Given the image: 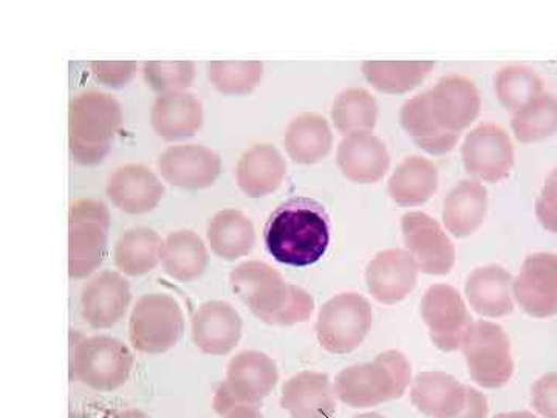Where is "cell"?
I'll return each instance as SVG.
<instances>
[{"label": "cell", "instance_id": "6da1fadb", "mask_svg": "<svg viewBox=\"0 0 557 418\" xmlns=\"http://www.w3.org/2000/svg\"><path fill=\"white\" fill-rule=\"evenodd\" d=\"M230 284L237 298L265 324L288 328L309 321L313 315V296L289 284L269 263L259 260L240 263L231 271Z\"/></svg>", "mask_w": 557, "mask_h": 418}, {"label": "cell", "instance_id": "7a4b0ae2", "mask_svg": "<svg viewBox=\"0 0 557 418\" xmlns=\"http://www.w3.org/2000/svg\"><path fill=\"white\" fill-rule=\"evenodd\" d=\"M329 244V216L313 200H288L271 214L265 226V247L284 266H313L324 258Z\"/></svg>", "mask_w": 557, "mask_h": 418}, {"label": "cell", "instance_id": "3957f363", "mask_svg": "<svg viewBox=\"0 0 557 418\" xmlns=\"http://www.w3.org/2000/svg\"><path fill=\"white\" fill-rule=\"evenodd\" d=\"M123 123L120 102L112 95L89 90L76 95L69 108V149L81 167L102 163Z\"/></svg>", "mask_w": 557, "mask_h": 418}, {"label": "cell", "instance_id": "277c9868", "mask_svg": "<svg viewBox=\"0 0 557 418\" xmlns=\"http://www.w3.org/2000/svg\"><path fill=\"white\" fill-rule=\"evenodd\" d=\"M412 384V368L399 351H386L373 361L350 366L336 376L335 394L354 409L375 408L401 398Z\"/></svg>", "mask_w": 557, "mask_h": 418}, {"label": "cell", "instance_id": "5b68a950", "mask_svg": "<svg viewBox=\"0 0 557 418\" xmlns=\"http://www.w3.org/2000/svg\"><path fill=\"white\" fill-rule=\"evenodd\" d=\"M278 381L276 361L259 351H244L231 359L225 380L215 391L212 408L225 417L237 406L258 408Z\"/></svg>", "mask_w": 557, "mask_h": 418}, {"label": "cell", "instance_id": "8992f818", "mask_svg": "<svg viewBox=\"0 0 557 418\" xmlns=\"http://www.w3.org/2000/svg\"><path fill=\"white\" fill-rule=\"evenodd\" d=\"M134 362V354L123 341L97 335L75 343L70 369L84 386L98 392H113L126 384Z\"/></svg>", "mask_w": 557, "mask_h": 418}, {"label": "cell", "instance_id": "52a82bcc", "mask_svg": "<svg viewBox=\"0 0 557 418\" xmlns=\"http://www.w3.org/2000/svg\"><path fill=\"white\" fill-rule=\"evenodd\" d=\"M109 209L100 200L73 201L69 212V274L84 279L100 269L108 255Z\"/></svg>", "mask_w": 557, "mask_h": 418}, {"label": "cell", "instance_id": "ba28073f", "mask_svg": "<svg viewBox=\"0 0 557 418\" xmlns=\"http://www.w3.org/2000/svg\"><path fill=\"white\" fill-rule=\"evenodd\" d=\"M185 333V315L177 299L164 293L141 296L132 309L129 341L146 355H161L177 346Z\"/></svg>", "mask_w": 557, "mask_h": 418}, {"label": "cell", "instance_id": "9c48e42d", "mask_svg": "<svg viewBox=\"0 0 557 418\" xmlns=\"http://www.w3.org/2000/svg\"><path fill=\"white\" fill-rule=\"evenodd\" d=\"M461 352L467 359L469 377L483 389L505 386L515 373L511 341L496 322L480 321L469 325Z\"/></svg>", "mask_w": 557, "mask_h": 418}, {"label": "cell", "instance_id": "30bf717a", "mask_svg": "<svg viewBox=\"0 0 557 418\" xmlns=\"http://www.w3.org/2000/svg\"><path fill=\"white\" fill-rule=\"evenodd\" d=\"M373 324L372 306L358 293H341L319 310L317 336L322 348L335 355L357 351Z\"/></svg>", "mask_w": 557, "mask_h": 418}, {"label": "cell", "instance_id": "8fae6325", "mask_svg": "<svg viewBox=\"0 0 557 418\" xmlns=\"http://www.w3.org/2000/svg\"><path fill=\"white\" fill-rule=\"evenodd\" d=\"M420 307L434 346L442 352L461 348L469 325L474 321L460 292L453 285H432L424 293Z\"/></svg>", "mask_w": 557, "mask_h": 418}, {"label": "cell", "instance_id": "7c38bea8", "mask_svg": "<svg viewBox=\"0 0 557 418\" xmlns=\"http://www.w3.org/2000/svg\"><path fill=\"white\" fill-rule=\"evenodd\" d=\"M403 241L421 273L445 276L456 266L457 253L446 230L424 212H408L401 219Z\"/></svg>", "mask_w": 557, "mask_h": 418}, {"label": "cell", "instance_id": "4fadbf2b", "mask_svg": "<svg viewBox=\"0 0 557 418\" xmlns=\"http://www.w3.org/2000/svg\"><path fill=\"white\" fill-rule=\"evenodd\" d=\"M461 159L472 177L498 183L511 174L516 160L515 145L507 131L497 124H480L465 139Z\"/></svg>", "mask_w": 557, "mask_h": 418}, {"label": "cell", "instance_id": "5bb4252c", "mask_svg": "<svg viewBox=\"0 0 557 418\" xmlns=\"http://www.w3.org/2000/svg\"><path fill=\"white\" fill-rule=\"evenodd\" d=\"M512 296L531 318L548 319L557 315V255L533 253L523 260L512 281Z\"/></svg>", "mask_w": 557, "mask_h": 418}, {"label": "cell", "instance_id": "9a60e30c", "mask_svg": "<svg viewBox=\"0 0 557 418\" xmlns=\"http://www.w3.org/2000/svg\"><path fill=\"white\" fill-rule=\"evenodd\" d=\"M424 98L435 123L457 137L478 120L482 108L478 87L465 76H445L434 89L424 91Z\"/></svg>", "mask_w": 557, "mask_h": 418}, {"label": "cell", "instance_id": "2e32d148", "mask_svg": "<svg viewBox=\"0 0 557 418\" xmlns=\"http://www.w3.org/2000/svg\"><path fill=\"white\" fill-rule=\"evenodd\" d=\"M157 168L164 182L180 189L199 190L214 185L222 160L214 150L201 145L171 146L161 152Z\"/></svg>", "mask_w": 557, "mask_h": 418}, {"label": "cell", "instance_id": "e0dca14e", "mask_svg": "<svg viewBox=\"0 0 557 418\" xmlns=\"http://www.w3.org/2000/svg\"><path fill=\"white\" fill-rule=\"evenodd\" d=\"M418 273L420 269L408 249H384L370 260L366 269V284L379 303L395 306L413 292Z\"/></svg>", "mask_w": 557, "mask_h": 418}, {"label": "cell", "instance_id": "ac0fdd59", "mask_svg": "<svg viewBox=\"0 0 557 418\" xmlns=\"http://www.w3.org/2000/svg\"><path fill=\"white\" fill-rule=\"evenodd\" d=\"M132 300L127 279L116 271H102L81 293V315L94 329H110L126 317Z\"/></svg>", "mask_w": 557, "mask_h": 418}, {"label": "cell", "instance_id": "d6986e66", "mask_svg": "<svg viewBox=\"0 0 557 418\" xmlns=\"http://www.w3.org/2000/svg\"><path fill=\"white\" fill-rule=\"evenodd\" d=\"M244 321L239 311L225 300L201 304L193 317V341L201 354L228 355L239 346Z\"/></svg>", "mask_w": 557, "mask_h": 418}, {"label": "cell", "instance_id": "ffe728a7", "mask_svg": "<svg viewBox=\"0 0 557 418\" xmlns=\"http://www.w3.org/2000/svg\"><path fill=\"white\" fill-rule=\"evenodd\" d=\"M109 200L127 214H146L159 207L164 186L145 164H124L110 174L106 186Z\"/></svg>", "mask_w": 557, "mask_h": 418}, {"label": "cell", "instance_id": "44dd1931", "mask_svg": "<svg viewBox=\"0 0 557 418\" xmlns=\"http://www.w3.org/2000/svg\"><path fill=\"white\" fill-rule=\"evenodd\" d=\"M281 408L289 418H332L336 413L335 386L327 373L304 370L285 381Z\"/></svg>", "mask_w": 557, "mask_h": 418}, {"label": "cell", "instance_id": "7402d4cb", "mask_svg": "<svg viewBox=\"0 0 557 418\" xmlns=\"http://www.w3.org/2000/svg\"><path fill=\"white\" fill-rule=\"evenodd\" d=\"M469 386L445 372H421L410 384V402L423 416L457 418L467 408Z\"/></svg>", "mask_w": 557, "mask_h": 418}, {"label": "cell", "instance_id": "603a6c76", "mask_svg": "<svg viewBox=\"0 0 557 418\" xmlns=\"http://www.w3.org/2000/svg\"><path fill=\"white\" fill-rule=\"evenodd\" d=\"M336 160L344 177L359 185L380 182L391 168L386 145L372 132L344 137L339 143Z\"/></svg>", "mask_w": 557, "mask_h": 418}, {"label": "cell", "instance_id": "cb8c5ba5", "mask_svg": "<svg viewBox=\"0 0 557 418\" xmlns=\"http://www.w3.org/2000/svg\"><path fill=\"white\" fill-rule=\"evenodd\" d=\"M287 175V161L273 145H255L245 150L236 168L237 185L251 199L276 193Z\"/></svg>", "mask_w": 557, "mask_h": 418}, {"label": "cell", "instance_id": "d4e9b609", "mask_svg": "<svg viewBox=\"0 0 557 418\" xmlns=\"http://www.w3.org/2000/svg\"><path fill=\"white\" fill-rule=\"evenodd\" d=\"M512 279L504 267L486 266L468 276L465 295L475 314L483 318H504L515 310Z\"/></svg>", "mask_w": 557, "mask_h": 418}, {"label": "cell", "instance_id": "484cf974", "mask_svg": "<svg viewBox=\"0 0 557 418\" xmlns=\"http://www.w3.org/2000/svg\"><path fill=\"white\" fill-rule=\"evenodd\" d=\"M150 124L159 137L180 142L194 137L203 126V104L196 95H160L150 110Z\"/></svg>", "mask_w": 557, "mask_h": 418}, {"label": "cell", "instance_id": "4316f807", "mask_svg": "<svg viewBox=\"0 0 557 418\" xmlns=\"http://www.w3.org/2000/svg\"><path fill=\"white\" fill-rule=\"evenodd\" d=\"M487 190L478 180H463L450 190L443 205L446 231L458 239L472 236L485 222Z\"/></svg>", "mask_w": 557, "mask_h": 418}, {"label": "cell", "instance_id": "83f0119b", "mask_svg": "<svg viewBox=\"0 0 557 418\" xmlns=\"http://www.w3.org/2000/svg\"><path fill=\"white\" fill-rule=\"evenodd\" d=\"M208 245L218 258L237 260L248 256L256 245L251 219L239 209H222L208 223Z\"/></svg>", "mask_w": 557, "mask_h": 418}, {"label": "cell", "instance_id": "f1b7e54d", "mask_svg": "<svg viewBox=\"0 0 557 418\" xmlns=\"http://www.w3.org/2000/svg\"><path fill=\"white\" fill-rule=\"evenodd\" d=\"M284 145L289 159L295 163L317 164L332 150V127L329 121L318 113H302L288 124Z\"/></svg>", "mask_w": 557, "mask_h": 418}, {"label": "cell", "instance_id": "f546056e", "mask_svg": "<svg viewBox=\"0 0 557 418\" xmlns=\"http://www.w3.org/2000/svg\"><path fill=\"white\" fill-rule=\"evenodd\" d=\"M438 188V171L423 157H409L398 164L388 180V196L401 207H420L432 199Z\"/></svg>", "mask_w": 557, "mask_h": 418}, {"label": "cell", "instance_id": "4dcf8cb0", "mask_svg": "<svg viewBox=\"0 0 557 418\" xmlns=\"http://www.w3.org/2000/svg\"><path fill=\"white\" fill-rule=\"evenodd\" d=\"M207 245L190 230L172 231L161 248V266L172 279L193 282L208 269Z\"/></svg>", "mask_w": 557, "mask_h": 418}, {"label": "cell", "instance_id": "1f68e13d", "mask_svg": "<svg viewBox=\"0 0 557 418\" xmlns=\"http://www.w3.org/2000/svg\"><path fill=\"white\" fill-rule=\"evenodd\" d=\"M163 239L148 226H135L121 234L113 249L116 269L127 276H143L161 262Z\"/></svg>", "mask_w": 557, "mask_h": 418}, {"label": "cell", "instance_id": "d6a6232c", "mask_svg": "<svg viewBox=\"0 0 557 418\" xmlns=\"http://www.w3.org/2000/svg\"><path fill=\"white\" fill-rule=\"evenodd\" d=\"M399 123L418 148L432 153V156H443V153L450 152V150L456 149L458 139H460L457 135H450L443 131L435 123L431 113H429L424 91L405 102L401 112H399Z\"/></svg>", "mask_w": 557, "mask_h": 418}, {"label": "cell", "instance_id": "836d02e7", "mask_svg": "<svg viewBox=\"0 0 557 418\" xmlns=\"http://www.w3.org/2000/svg\"><path fill=\"white\" fill-rule=\"evenodd\" d=\"M434 67L435 62L432 61L362 62V73L368 83L386 95H405L417 89Z\"/></svg>", "mask_w": 557, "mask_h": 418}, {"label": "cell", "instance_id": "e575fe53", "mask_svg": "<svg viewBox=\"0 0 557 418\" xmlns=\"http://www.w3.org/2000/svg\"><path fill=\"white\" fill-rule=\"evenodd\" d=\"M379 102L366 89L341 91L332 104V121L343 135L370 134L379 121Z\"/></svg>", "mask_w": 557, "mask_h": 418}, {"label": "cell", "instance_id": "d590c367", "mask_svg": "<svg viewBox=\"0 0 557 418\" xmlns=\"http://www.w3.org/2000/svg\"><path fill=\"white\" fill-rule=\"evenodd\" d=\"M512 134L520 143H536L557 134V97L542 94L515 112Z\"/></svg>", "mask_w": 557, "mask_h": 418}, {"label": "cell", "instance_id": "8d00e7d4", "mask_svg": "<svg viewBox=\"0 0 557 418\" xmlns=\"http://www.w3.org/2000/svg\"><path fill=\"white\" fill-rule=\"evenodd\" d=\"M496 94L505 109L518 112L528 102L544 94V81L533 69L525 65H509L498 72Z\"/></svg>", "mask_w": 557, "mask_h": 418}, {"label": "cell", "instance_id": "74e56055", "mask_svg": "<svg viewBox=\"0 0 557 418\" xmlns=\"http://www.w3.org/2000/svg\"><path fill=\"white\" fill-rule=\"evenodd\" d=\"M208 78L223 95H248L259 86L263 76L260 61H212Z\"/></svg>", "mask_w": 557, "mask_h": 418}, {"label": "cell", "instance_id": "f35d334b", "mask_svg": "<svg viewBox=\"0 0 557 418\" xmlns=\"http://www.w3.org/2000/svg\"><path fill=\"white\" fill-rule=\"evenodd\" d=\"M143 76L160 95L180 94L193 86L196 65L190 61H148L143 65Z\"/></svg>", "mask_w": 557, "mask_h": 418}, {"label": "cell", "instance_id": "ab89813d", "mask_svg": "<svg viewBox=\"0 0 557 418\" xmlns=\"http://www.w3.org/2000/svg\"><path fill=\"white\" fill-rule=\"evenodd\" d=\"M91 73L102 86L109 89H121L134 78L137 62L135 61H91Z\"/></svg>", "mask_w": 557, "mask_h": 418}, {"label": "cell", "instance_id": "60d3db41", "mask_svg": "<svg viewBox=\"0 0 557 418\" xmlns=\"http://www.w3.org/2000/svg\"><path fill=\"white\" fill-rule=\"evenodd\" d=\"M531 406L541 418H557V372L545 373L531 386Z\"/></svg>", "mask_w": 557, "mask_h": 418}, {"label": "cell", "instance_id": "b9f144b4", "mask_svg": "<svg viewBox=\"0 0 557 418\" xmlns=\"http://www.w3.org/2000/svg\"><path fill=\"white\" fill-rule=\"evenodd\" d=\"M536 218L542 229L557 234V168L549 172L536 200Z\"/></svg>", "mask_w": 557, "mask_h": 418}, {"label": "cell", "instance_id": "7bdbcfd3", "mask_svg": "<svg viewBox=\"0 0 557 418\" xmlns=\"http://www.w3.org/2000/svg\"><path fill=\"white\" fill-rule=\"evenodd\" d=\"M487 416H490V403L486 395L479 389L469 386L467 408L457 418H487Z\"/></svg>", "mask_w": 557, "mask_h": 418}, {"label": "cell", "instance_id": "ee69618b", "mask_svg": "<svg viewBox=\"0 0 557 418\" xmlns=\"http://www.w3.org/2000/svg\"><path fill=\"white\" fill-rule=\"evenodd\" d=\"M225 418H263L258 408L252 406H237L226 414Z\"/></svg>", "mask_w": 557, "mask_h": 418}, {"label": "cell", "instance_id": "f6af8a7d", "mask_svg": "<svg viewBox=\"0 0 557 418\" xmlns=\"http://www.w3.org/2000/svg\"><path fill=\"white\" fill-rule=\"evenodd\" d=\"M494 418H541L536 413L531 410H511V413L497 414Z\"/></svg>", "mask_w": 557, "mask_h": 418}, {"label": "cell", "instance_id": "bcb514c9", "mask_svg": "<svg viewBox=\"0 0 557 418\" xmlns=\"http://www.w3.org/2000/svg\"><path fill=\"white\" fill-rule=\"evenodd\" d=\"M113 418H152L141 409H126L121 410V413L116 414Z\"/></svg>", "mask_w": 557, "mask_h": 418}, {"label": "cell", "instance_id": "7dc6e473", "mask_svg": "<svg viewBox=\"0 0 557 418\" xmlns=\"http://www.w3.org/2000/svg\"><path fill=\"white\" fill-rule=\"evenodd\" d=\"M355 418H386V417L381 416V414H379V413H368V414H361V416H358Z\"/></svg>", "mask_w": 557, "mask_h": 418}]
</instances>
